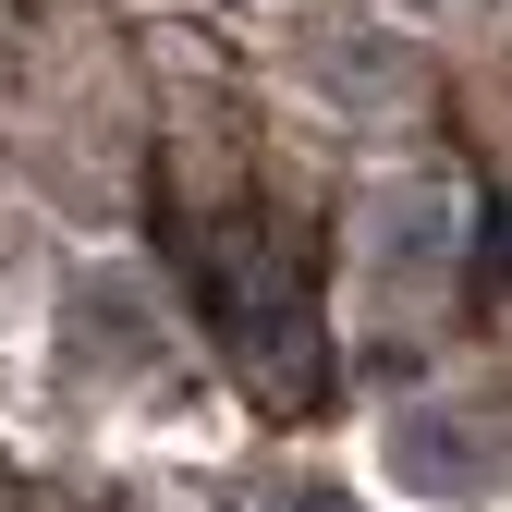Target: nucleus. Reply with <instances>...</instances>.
<instances>
[{"mask_svg":"<svg viewBox=\"0 0 512 512\" xmlns=\"http://www.w3.org/2000/svg\"><path fill=\"white\" fill-rule=\"evenodd\" d=\"M293 512H330V500H293Z\"/></svg>","mask_w":512,"mask_h":512,"instance_id":"nucleus-1","label":"nucleus"}]
</instances>
